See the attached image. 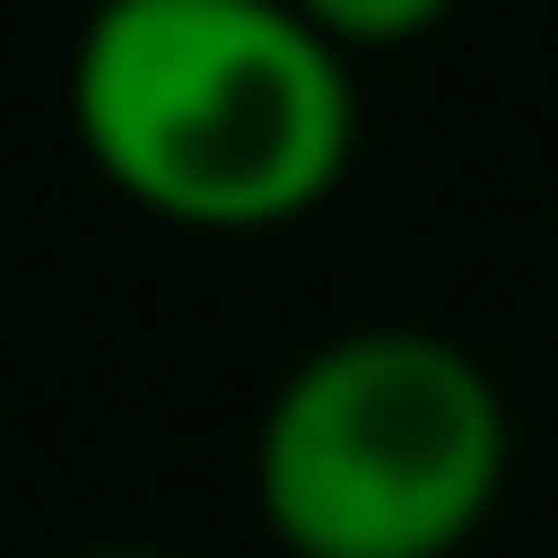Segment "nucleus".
<instances>
[{
  "label": "nucleus",
  "instance_id": "nucleus-1",
  "mask_svg": "<svg viewBox=\"0 0 558 558\" xmlns=\"http://www.w3.org/2000/svg\"><path fill=\"white\" fill-rule=\"evenodd\" d=\"M73 135L145 218L218 239L290 228L352 166V52L290 0H94L73 41Z\"/></svg>",
  "mask_w": 558,
  "mask_h": 558
},
{
  "label": "nucleus",
  "instance_id": "nucleus-2",
  "mask_svg": "<svg viewBox=\"0 0 558 558\" xmlns=\"http://www.w3.org/2000/svg\"><path fill=\"white\" fill-rule=\"evenodd\" d=\"M248 486L290 558H456L507 497V393L414 320L331 331L279 373Z\"/></svg>",
  "mask_w": 558,
  "mask_h": 558
},
{
  "label": "nucleus",
  "instance_id": "nucleus-3",
  "mask_svg": "<svg viewBox=\"0 0 558 558\" xmlns=\"http://www.w3.org/2000/svg\"><path fill=\"white\" fill-rule=\"evenodd\" d=\"M331 52H393V41H424L456 0H290Z\"/></svg>",
  "mask_w": 558,
  "mask_h": 558
},
{
  "label": "nucleus",
  "instance_id": "nucleus-4",
  "mask_svg": "<svg viewBox=\"0 0 558 558\" xmlns=\"http://www.w3.org/2000/svg\"><path fill=\"white\" fill-rule=\"evenodd\" d=\"M83 558H166V548H83Z\"/></svg>",
  "mask_w": 558,
  "mask_h": 558
}]
</instances>
